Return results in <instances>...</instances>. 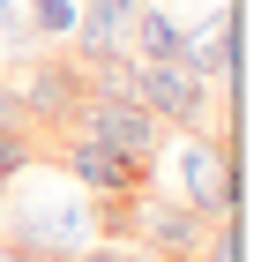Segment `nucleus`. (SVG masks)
I'll return each mask as SVG.
<instances>
[{"label": "nucleus", "mask_w": 254, "mask_h": 262, "mask_svg": "<svg viewBox=\"0 0 254 262\" xmlns=\"http://www.w3.org/2000/svg\"><path fill=\"white\" fill-rule=\"evenodd\" d=\"M15 202H8V232L0 240L15 247L22 262H75L82 247L98 240V202L82 195L75 180H53V195L30 187V172H15Z\"/></svg>", "instance_id": "f257e3e1"}, {"label": "nucleus", "mask_w": 254, "mask_h": 262, "mask_svg": "<svg viewBox=\"0 0 254 262\" xmlns=\"http://www.w3.org/2000/svg\"><path fill=\"white\" fill-rule=\"evenodd\" d=\"M157 165L172 172V195L195 202L202 217H232V210H239V165H232V150H224V135H202V127H195V135L165 142Z\"/></svg>", "instance_id": "f03ea898"}, {"label": "nucleus", "mask_w": 254, "mask_h": 262, "mask_svg": "<svg viewBox=\"0 0 254 262\" xmlns=\"http://www.w3.org/2000/svg\"><path fill=\"white\" fill-rule=\"evenodd\" d=\"M67 127H82V135L112 142L120 158L150 165V172H157V150H165V135H172V127L157 120L150 105H135L127 90H112V82H90V90H82V105H75V120H67Z\"/></svg>", "instance_id": "7ed1b4c3"}, {"label": "nucleus", "mask_w": 254, "mask_h": 262, "mask_svg": "<svg viewBox=\"0 0 254 262\" xmlns=\"http://www.w3.org/2000/svg\"><path fill=\"white\" fill-rule=\"evenodd\" d=\"M60 150H67V180L82 187L90 202H112V195H142L150 187V165H135V158H120L112 142H98V135H82V127H60Z\"/></svg>", "instance_id": "20e7f679"}, {"label": "nucleus", "mask_w": 254, "mask_h": 262, "mask_svg": "<svg viewBox=\"0 0 254 262\" xmlns=\"http://www.w3.org/2000/svg\"><path fill=\"white\" fill-rule=\"evenodd\" d=\"M135 8H142V0H82L75 38H67V60H75V68H112V60H127Z\"/></svg>", "instance_id": "39448f33"}, {"label": "nucleus", "mask_w": 254, "mask_h": 262, "mask_svg": "<svg viewBox=\"0 0 254 262\" xmlns=\"http://www.w3.org/2000/svg\"><path fill=\"white\" fill-rule=\"evenodd\" d=\"M202 232H210V217H202L195 202H179V195H135V240L150 247V255H187L195 262Z\"/></svg>", "instance_id": "423d86ee"}, {"label": "nucleus", "mask_w": 254, "mask_h": 262, "mask_svg": "<svg viewBox=\"0 0 254 262\" xmlns=\"http://www.w3.org/2000/svg\"><path fill=\"white\" fill-rule=\"evenodd\" d=\"M82 90H90V75H82L75 60H38L30 75H22V105H30V127H67L75 120Z\"/></svg>", "instance_id": "0eeeda50"}, {"label": "nucleus", "mask_w": 254, "mask_h": 262, "mask_svg": "<svg viewBox=\"0 0 254 262\" xmlns=\"http://www.w3.org/2000/svg\"><path fill=\"white\" fill-rule=\"evenodd\" d=\"M179 68H195L217 90L232 82V15H224V8H210L195 30H179Z\"/></svg>", "instance_id": "6e6552de"}, {"label": "nucleus", "mask_w": 254, "mask_h": 262, "mask_svg": "<svg viewBox=\"0 0 254 262\" xmlns=\"http://www.w3.org/2000/svg\"><path fill=\"white\" fill-rule=\"evenodd\" d=\"M179 30H187V23H179L165 0H142L135 30H127V60H179Z\"/></svg>", "instance_id": "1a4fd4ad"}, {"label": "nucleus", "mask_w": 254, "mask_h": 262, "mask_svg": "<svg viewBox=\"0 0 254 262\" xmlns=\"http://www.w3.org/2000/svg\"><path fill=\"white\" fill-rule=\"evenodd\" d=\"M75 15H82V0H38L30 8V38H75Z\"/></svg>", "instance_id": "9d476101"}, {"label": "nucleus", "mask_w": 254, "mask_h": 262, "mask_svg": "<svg viewBox=\"0 0 254 262\" xmlns=\"http://www.w3.org/2000/svg\"><path fill=\"white\" fill-rule=\"evenodd\" d=\"M38 165V150H30V135H15V127H0V187L15 180V172H30Z\"/></svg>", "instance_id": "9b49d317"}, {"label": "nucleus", "mask_w": 254, "mask_h": 262, "mask_svg": "<svg viewBox=\"0 0 254 262\" xmlns=\"http://www.w3.org/2000/svg\"><path fill=\"white\" fill-rule=\"evenodd\" d=\"M195 255H202V262H239V232H232V217H210V232H202Z\"/></svg>", "instance_id": "f8f14e48"}, {"label": "nucleus", "mask_w": 254, "mask_h": 262, "mask_svg": "<svg viewBox=\"0 0 254 262\" xmlns=\"http://www.w3.org/2000/svg\"><path fill=\"white\" fill-rule=\"evenodd\" d=\"M0 127L30 135V105H22V82H8V75H0Z\"/></svg>", "instance_id": "ddd939ff"}, {"label": "nucleus", "mask_w": 254, "mask_h": 262, "mask_svg": "<svg viewBox=\"0 0 254 262\" xmlns=\"http://www.w3.org/2000/svg\"><path fill=\"white\" fill-rule=\"evenodd\" d=\"M75 262H142V247H135V240H90Z\"/></svg>", "instance_id": "4468645a"}, {"label": "nucleus", "mask_w": 254, "mask_h": 262, "mask_svg": "<svg viewBox=\"0 0 254 262\" xmlns=\"http://www.w3.org/2000/svg\"><path fill=\"white\" fill-rule=\"evenodd\" d=\"M0 30H15V38H30V23L15 15V0H0Z\"/></svg>", "instance_id": "2eb2a0df"}, {"label": "nucleus", "mask_w": 254, "mask_h": 262, "mask_svg": "<svg viewBox=\"0 0 254 262\" xmlns=\"http://www.w3.org/2000/svg\"><path fill=\"white\" fill-rule=\"evenodd\" d=\"M0 262H22V255H15V247H8V240H0Z\"/></svg>", "instance_id": "dca6fc26"}, {"label": "nucleus", "mask_w": 254, "mask_h": 262, "mask_svg": "<svg viewBox=\"0 0 254 262\" xmlns=\"http://www.w3.org/2000/svg\"><path fill=\"white\" fill-rule=\"evenodd\" d=\"M157 262H187V255H157Z\"/></svg>", "instance_id": "f3484780"}]
</instances>
